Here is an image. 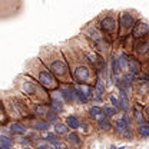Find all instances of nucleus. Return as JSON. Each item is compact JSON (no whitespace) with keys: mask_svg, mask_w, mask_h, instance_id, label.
Listing matches in <instances>:
<instances>
[{"mask_svg":"<svg viewBox=\"0 0 149 149\" xmlns=\"http://www.w3.org/2000/svg\"><path fill=\"white\" fill-rule=\"evenodd\" d=\"M63 55L69 63V69L72 74L73 83L77 85H93L97 79V72L88 59L82 55V52L74 46L72 40H69L65 46H60Z\"/></svg>","mask_w":149,"mask_h":149,"instance_id":"obj_1","label":"nucleus"},{"mask_svg":"<svg viewBox=\"0 0 149 149\" xmlns=\"http://www.w3.org/2000/svg\"><path fill=\"white\" fill-rule=\"evenodd\" d=\"M37 56L60 83L73 82L70 69H69V63L63 55L60 46H43L40 47Z\"/></svg>","mask_w":149,"mask_h":149,"instance_id":"obj_2","label":"nucleus"},{"mask_svg":"<svg viewBox=\"0 0 149 149\" xmlns=\"http://www.w3.org/2000/svg\"><path fill=\"white\" fill-rule=\"evenodd\" d=\"M3 96V103H4V109L9 116L10 120H20L24 122L26 119L33 116V111H32V102L24 97L22 93L17 91H4L1 92Z\"/></svg>","mask_w":149,"mask_h":149,"instance_id":"obj_3","label":"nucleus"},{"mask_svg":"<svg viewBox=\"0 0 149 149\" xmlns=\"http://www.w3.org/2000/svg\"><path fill=\"white\" fill-rule=\"evenodd\" d=\"M15 91L22 93L24 97H27L32 103L36 102H47L50 100V92H47L35 77H32L29 73L23 72L15 77L13 82Z\"/></svg>","mask_w":149,"mask_h":149,"instance_id":"obj_4","label":"nucleus"},{"mask_svg":"<svg viewBox=\"0 0 149 149\" xmlns=\"http://www.w3.org/2000/svg\"><path fill=\"white\" fill-rule=\"evenodd\" d=\"M80 35L92 45V47L97 53H100L105 59H109V56L112 55V52L115 49V43L108 36L103 35V32L97 27L95 20L89 22L88 24H85L82 27Z\"/></svg>","mask_w":149,"mask_h":149,"instance_id":"obj_5","label":"nucleus"},{"mask_svg":"<svg viewBox=\"0 0 149 149\" xmlns=\"http://www.w3.org/2000/svg\"><path fill=\"white\" fill-rule=\"evenodd\" d=\"M24 72L29 73L32 77H35L47 92L57 91V88L60 86V82L45 66V63L39 59V56L30 57V59L26 60V63H24Z\"/></svg>","mask_w":149,"mask_h":149,"instance_id":"obj_6","label":"nucleus"},{"mask_svg":"<svg viewBox=\"0 0 149 149\" xmlns=\"http://www.w3.org/2000/svg\"><path fill=\"white\" fill-rule=\"evenodd\" d=\"M97 27L103 32L105 36H108L112 42L118 39V32H119V24H118V12L108 10L100 13L97 17L95 19Z\"/></svg>","mask_w":149,"mask_h":149,"instance_id":"obj_7","label":"nucleus"},{"mask_svg":"<svg viewBox=\"0 0 149 149\" xmlns=\"http://www.w3.org/2000/svg\"><path fill=\"white\" fill-rule=\"evenodd\" d=\"M139 15L133 10H122L118 12V24H119V32H118V39L119 37H130V33L139 20Z\"/></svg>","mask_w":149,"mask_h":149,"instance_id":"obj_8","label":"nucleus"},{"mask_svg":"<svg viewBox=\"0 0 149 149\" xmlns=\"http://www.w3.org/2000/svg\"><path fill=\"white\" fill-rule=\"evenodd\" d=\"M141 102V103H146L149 102V80H141L138 79L133 85L132 89V102Z\"/></svg>","mask_w":149,"mask_h":149,"instance_id":"obj_9","label":"nucleus"},{"mask_svg":"<svg viewBox=\"0 0 149 149\" xmlns=\"http://www.w3.org/2000/svg\"><path fill=\"white\" fill-rule=\"evenodd\" d=\"M130 53L133 56H136L139 60H142V63H143V60L149 55V37L139 39V40H132Z\"/></svg>","mask_w":149,"mask_h":149,"instance_id":"obj_10","label":"nucleus"},{"mask_svg":"<svg viewBox=\"0 0 149 149\" xmlns=\"http://www.w3.org/2000/svg\"><path fill=\"white\" fill-rule=\"evenodd\" d=\"M57 92L66 105H76V93H74V83H60Z\"/></svg>","mask_w":149,"mask_h":149,"instance_id":"obj_11","label":"nucleus"},{"mask_svg":"<svg viewBox=\"0 0 149 149\" xmlns=\"http://www.w3.org/2000/svg\"><path fill=\"white\" fill-rule=\"evenodd\" d=\"M24 125L30 130H36L39 133H45V132L50 130V128H52V125H50L46 119L36 118V116H32V118L26 119V120H24Z\"/></svg>","mask_w":149,"mask_h":149,"instance_id":"obj_12","label":"nucleus"},{"mask_svg":"<svg viewBox=\"0 0 149 149\" xmlns=\"http://www.w3.org/2000/svg\"><path fill=\"white\" fill-rule=\"evenodd\" d=\"M132 40H139V39H145L149 37V22L146 19L139 17V20L136 22L132 33H130Z\"/></svg>","mask_w":149,"mask_h":149,"instance_id":"obj_13","label":"nucleus"},{"mask_svg":"<svg viewBox=\"0 0 149 149\" xmlns=\"http://www.w3.org/2000/svg\"><path fill=\"white\" fill-rule=\"evenodd\" d=\"M63 141L69 145L70 149H83L85 145V136L79 130H70L66 136H63Z\"/></svg>","mask_w":149,"mask_h":149,"instance_id":"obj_14","label":"nucleus"},{"mask_svg":"<svg viewBox=\"0 0 149 149\" xmlns=\"http://www.w3.org/2000/svg\"><path fill=\"white\" fill-rule=\"evenodd\" d=\"M93 100L95 103H105V97H106V82L97 76V79L93 83Z\"/></svg>","mask_w":149,"mask_h":149,"instance_id":"obj_15","label":"nucleus"},{"mask_svg":"<svg viewBox=\"0 0 149 149\" xmlns=\"http://www.w3.org/2000/svg\"><path fill=\"white\" fill-rule=\"evenodd\" d=\"M6 132H7L10 136H23V135H27L29 128L24 125V122L10 120V122L6 125Z\"/></svg>","mask_w":149,"mask_h":149,"instance_id":"obj_16","label":"nucleus"},{"mask_svg":"<svg viewBox=\"0 0 149 149\" xmlns=\"http://www.w3.org/2000/svg\"><path fill=\"white\" fill-rule=\"evenodd\" d=\"M95 130L100 132V133H111L113 132V122L108 116H102L95 122Z\"/></svg>","mask_w":149,"mask_h":149,"instance_id":"obj_17","label":"nucleus"},{"mask_svg":"<svg viewBox=\"0 0 149 149\" xmlns=\"http://www.w3.org/2000/svg\"><path fill=\"white\" fill-rule=\"evenodd\" d=\"M128 72L136 74V76H139V74L143 72V63H142V60H139L136 56H133L132 53H129V57H128Z\"/></svg>","mask_w":149,"mask_h":149,"instance_id":"obj_18","label":"nucleus"},{"mask_svg":"<svg viewBox=\"0 0 149 149\" xmlns=\"http://www.w3.org/2000/svg\"><path fill=\"white\" fill-rule=\"evenodd\" d=\"M32 111H33V116L36 118H46V115L50 112V106L47 102H36L32 105Z\"/></svg>","mask_w":149,"mask_h":149,"instance_id":"obj_19","label":"nucleus"},{"mask_svg":"<svg viewBox=\"0 0 149 149\" xmlns=\"http://www.w3.org/2000/svg\"><path fill=\"white\" fill-rule=\"evenodd\" d=\"M80 122H82V118L76 113H70L65 118V123L69 126L70 130H79L80 128Z\"/></svg>","mask_w":149,"mask_h":149,"instance_id":"obj_20","label":"nucleus"},{"mask_svg":"<svg viewBox=\"0 0 149 149\" xmlns=\"http://www.w3.org/2000/svg\"><path fill=\"white\" fill-rule=\"evenodd\" d=\"M119 105H120V112L123 113H129L130 108H132V99H130L129 95L123 92H119Z\"/></svg>","mask_w":149,"mask_h":149,"instance_id":"obj_21","label":"nucleus"},{"mask_svg":"<svg viewBox=\"0 0 149 149\" xmlns=\"http://www.w3.org/2000/svg\"><path fill=\"white\" fill-rule=\"evenodd\" d=\"M105 113H103V108L100 106V105H93L91 106L89 109H88V119L89 120H92L93 123L99 119V118H102Z\"/></svg>","mask_w":149,"mask_h":149,"instance_id":"obj_22","label":"nucleus"},{"mask_svg":"<svg viewBox=\"0 0 149 149\" xmlns=\"http://www.w3.org/2000/svg\"><path fill=\"white\" fill-rule=\"evenodd\" d=\"M135 133L139 139H149V122H143L135 126Z\"/></svg>","mask_w":149,"mask_h":149,"instance_id":"obj_23","label":"nucleus"},{"mask_svg":"<svg viewBox=\"0 0 149 149\" xmlns=\"http://www.w3.org/2000/svg\"><path fill=\"white\" fill-rule=\"evenodd\" d=\"M93 130H95V123H93L92 120H89L88 118H86V119H83V118H82V122H80V128H79V132H80L83 136H86V135H91Z\"/></svg>","mask_w":149,"mask_h":149,"instance_id":"obj_24","label":"nucleus"},{"mask_svg":"<svg viewBox=\"0 0 149 149\" xmlns=\"http://www.w3.org/2000/svg\"><path fill=\"white\" fill-rule=\"evenodd\" d=\"M52 128H53V132H55L56 135H59L60 138H63V136H66L70 129H69V126L65 123V122H62V120H57L55 125H52Z\"/></svg>","mask_w":149,"mask_h":149,"instance_id":"obj_25","label":"nucleus"},{"mask_svg":"<svg viewBox=\"0 0 149 149\" xmlns=\"http://www.w3.org/2000/svg\"><path fill=\"white\" fill-rule=\"evenodd\" d=\"M15 148V139L9 135L0 133V149H13Z\"/></svg>","mask_w":149,"mask_h":149,"instance_id":"obj_26","label":"nucleus"},{"mask_svg":"<svg viewBox=\"0 0 149 149\" xmlns=\"http://www.w3.org/2000/svg\"><path fill=\"white\" fill-rule=\"evenodd\" d=\"M9 122H10V119L6 113L4 103H3V96H1V92H0V126H6Z\"/></svg>","mask_w":149,"mask_h":149,"instance_id":"obj_27","label":"nucleus"},{"mask_svg":"<svg viewBox=\"0 0 149 149\" xmlns=\"http://www.w3.org/2000/svg\"><path fill=\"white\" fill-rule=\"evenodd\" d=\"M42 138H43V141H46L50 146H52V145H55L56 142H59V141L62 139L59 135H56L53 130H47V132H45V135H43Z\"/></svg>","mask_w":149,"mask_h":149,"instance_id":"obj_28","label":"nucleus"},{"mask_svg":"<svg viewBox=\"0 0 149 149\" xmlns=\"http://www.w3.org/2000/svg\"><path fill=\"white\" fill-rule=\"evenodd\" d=\"M102 108H103V113H105V116H108L109 119H113V118H116V116H118V115L120 113V112L118 111L116 108H113V106H112V105H109V103H105V105H103Z\"/></svg>","mask_w":149,"mask_h":149,"instance_id":"obj_29","label":"nucleus"},{"mask_svg":"<svg viewBox=\"0 0 149 149\" xmlns=\"http://www.w3.org/2000/svg\"><path fill=\"white\" fill-rule=\"evenodd\" d=\"M17 139L15 141V143H19V145H22V146H33L35 143H33V141L27 136V135H23V136H16Z\"/></svg>","mask_w":149,"mask_h":149,"instance_id":"obj_30","label":"nucleus"},{"mask_svg":"<svg viewBox=\"0 0 149 149\" xmlns=\"http://www.w3.org/2000/svg\"><path fill=\"white\" fill-rule=\"evenodd\" d=\"M108 99H109V105H112L113 108H116L118 111L120 112V105H119V97L115 96L113 93H109L108 95Z\"/></svg>","mask_w":149,"mask_h":149,"instance_id":"obj_31","label":"nucleus"},{"mask_svg":"<svg viewBox=\"0 0 149 149\" xmlns=\"http://www.w3.org/2000/svg\"><path fill=\"white\" fill-rule=\"evenodd\" d=\"M45 119H46V120H47L50 125H55L57 120H60V116H59L57 113H55L53 111H50L47 115H46V118H45Z\"/></svg>","mask_w":149,"mask_h":149,"instance_id":"obj_32","label":"nucleus"},{"mask_svg":"<svg viewBox=\"0 0 149 149\" xmlns=\"http://www.w3.org/2000/svg\"><path fill=\"white\" fill-rule=\"evenodd\" d=\"M35 149H52V146L46 142V141H43V139H40L39 142H36L35 143V146H33Z\"/></svg>","mask_w":149,"mask_h":149,"instance_id":"obj_33","label":"nucleus"},{"mask_svg":"<svg viewBox=\"0 0 149 149\" xmlns=\"http://www.w3.org/2000/svg\"><path fill=\"white\" fill-rule=\"evenodd\" d=\"M52 149H70L69 148V145L63 141V138L59 141V142H56L55 145H52Z\"/></svg>","mask_w":149,"mask_h":149,"instance_id":"obj_34","label":"nucleus"},{"mask_svg":"<svg viewBox=\"0 0 149 149\" xmlns=\"http://www.w3.org/2000/svg\"><path fill=\"white\" fill-rule=\"evenodd\" d=\"M143 116H145L146 122H149V102H146L143 105Z\"/></svg>","mask_w":149,"mask_h":149,"instance_id":"obj_35","label":"nucleus"},{"mask_svg":"<svg viewBox=\"0 0 149 149\" xmlns=\"http://www.w3.org/2000/svg\"><path fill=\"white\" fill-rule=\"evenodd\" d=\"M143 72H149V55L143 60Z\"/></svg>","mask_w":149,"mask_h":149,"instance_id":"obj_36","label":"nucleus"},{"mask_svg":"<svg viewBox=\"0 0 149 149\" xmlns=\"http://www.w3.org/2000/svg\"><path fill=\"white\" fill-rule=\"evenodd\" d=\"M22 149H35V148H33V146H23Z\"/></svg>","mask_w":149,"mask_h":149,"instance_id":"obj_37","label":"nucleus"},{"mask_svg":"<svg viewBox=\"0 0 149 149\" xmlns=\"http://www.w3.org/2000/svg\"><path fill=\"white\" fill-rule=\"evenodd\" d=\"M109 149H118V148H116V146H111V148H109Z\"/></svg>","mask_w":149,"mask_h":149,"instance_id":"obj_38","label":"nucleus"},{"mask_svg":"<svg viewBox=\"0 0 149 149\" xmlns=\"http://www.w3.org/2000/svg\"><path fill=\"white\" fill-rule=\"evenodd\" d=\"M148 73H149V72H148Z\"/></svg>","mask_w":149,"mask_h":149,"instance_id":"obj_39","label":"nucleus"}]
</instances>
